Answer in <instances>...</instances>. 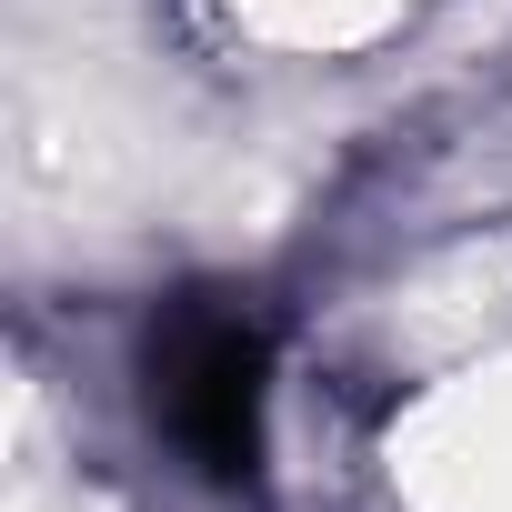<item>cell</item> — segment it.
<instances>
[{
    "mask_svg": "<svg viewBox=\"0 0 512 512\" xmlns=\"http://www.w3.org/2000/svg\"><path fill=\"white\" fill-rule=\"evenodd\" d=\"M171 432L211 472H231L251 452V342L241 332H191L171 352Z\"/></svg>",
    "mask_w": 512,
    "mask_h": 512,
    "instance_id": "obj_1",
    "label": "cell"
}]
</instances>
